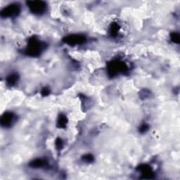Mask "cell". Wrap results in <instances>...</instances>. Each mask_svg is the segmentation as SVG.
Segmentation results:
<instances>
[{
  "label": "cell",
  "instance_id": "6da1fadb",
  "mask_svg": "<svg viewBox=\"0 0 180 180\" xmlns=\"http://www.w3.org/2000/svg\"><path fill=\"white\" fill-rule=\"evenodd\" d=\"M32 5H30V6L32 7V9L34 11L37 12H40L44 9V4H42V2H39V1H35V2H31Z\"/></svg>",
  "mask_w": 180,
  "mask_h": 180
}]
</instances>
